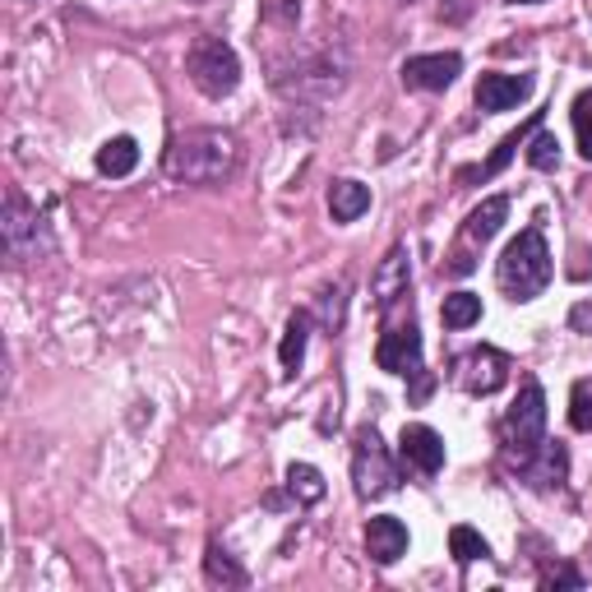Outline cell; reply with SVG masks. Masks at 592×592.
<instances>
[{"label": "cell", "instance_id": "6da1fadb", "mask_svg": "<svg viewBox=\"0 0 592 592\" xmlns=\"http://www.w3.org/2000/svg\"><path fill=\"white\" fill-rule=\"evenodd\" d=\"M236 134L227 130H186L167 153V171L186 186H223L236 171Z\"/></svg>", "mask_w": 592, "mask_h": 592}, {"label": "cell", "instance_id": "7a4b0ae2", "mask_svg": "<svg viewBox=\"0 0 592 592\" xmlns=\"http://www.w3.org/2000/svg\"><path fill=\"white\" fill-rule=\"evenodd\" d=\"M550 273H556V264H550L546 236H542V227H528L505 246L500 264H496V283L509 301H532V296L546 292Z\"/></svg>", "mask_w": 592, "mask_h": 592}, {"label": "cell", "instance_id": "3957f363", "mask_svg": "<svg viewBox=\"0 0 592 592\" xmlns=\"http://www.w3.org/2000/svg\"><path fill=\"white\" fill-rule=\"evenodd\" d=\"M500 436H505V449L514 453L523 467L542 453V445H546V393H542L537 380H523L514 407H509L505 422H500Z\"/></svg>", "mask_w": 592, "mask_h": 592}, {"label": "cell", "instance_id": "277c9868", "mask_svg": "<svg viewBox=\"0 0 592 592\" xmlns=\"http://www.w3.org/2000/svg\"><path fill=\"white\" fill-rule=\"evenodd\" d=\"M186 74L204 97H227V93H236V84H241V61H236L232 43L204 33V37H194V47L186 56Z\"/></svg>", "mask_w": 592, "mask_h": 592}, {"label": "cell", "instance_id": "5b68a950", "mask_svg": "<svg viewBox=\"0 0 592 592\" xmlns=\"http://www.w3.org/2000/svg\"><path fill=\"white\" fill-rule=\"evenodd\" d=\"M352 482H357V496L380 500L399 486V467H393L384 440L375 436L370 426L357 430V449H352Z\"/></svg>", "mask_w": 592, "mask_h": 592}, {"label": "cell", "instance_id": "8992f818", "mask_svg": "<svg viewBox=\"0 0 592 592\" xmlns=\"http://www.w3.org/2000/svg\"><path fill=\"white\" fill-rule=\"evenodd\" d=\"M375 362H380V370L389 375H422V333L417 324H412V315H407V324H384L380 333V347H375Z\"/></svg>", "mask_w": 592, "mask_h": 592}, {"label": "cell", "instance_id": "52a82bcc", "mask_svg": "<svg viewBox=\"0 0 592 592\" xmlns=\"http://www.w3.org/2000/svg\"><path fill=\"white\" fill-rule=\"evenodd\" d=\"M453 380H459L467 393L486 399V393H496L509 380V357L500 347H472L467 357L453 362Z\"/></svg>", "mask_w": 592, "mask_h": 592}, {"label": "cell", "instance_id": "ba28073f", "mask_svg": "<svg viewBox=\"0 0 592 592\" xmlns=\"http://www.w3.org/2000/svg\"><path fill=\"white\" fill-rule=\"evenodd\" d=\"M0 232H5V250L14 260H33L37 246H43V218H37V209L19 190L5 194V223H0Z\"/></svg>", "mask_w": 592, "mask_h": 592}, {"label": "cell", "instance_id": "9c48e42d", "mask_svg": "<svg viewBox=\"0 0 592 592\" xmlns=\"http://www.w3.org/2000/svg\"><path fill=\"white\" fill-rule=\"evenodd\" d=\"M459 74H463L459 51H436V56H412V61H403V84L417 93H445Z\"/></svg>", "mask_w": 592, "mask_h": 592}, {"label": "cell", "instance_id": "30bf717a", "mask_svg": "<svg viewBox=\"0 0 592 592\" xmlns=\"http://www.w3.org/2000/svg\"><path fill=\"white\" fill-rule=\"evenodd\" d=\"M472 97H477L482 111H509L532 97V79L528 74H482Z\"/></svg>", "mask_w": 592, "mask_h": 592}, {"label": "cell", "instance_id": "8fae6325", "mask_svg": "<svg viewBox=\"0 0 592 592\" xmlns=\"http://www.w3.org/2000/svg\"><path fill=\"white\" fill-rule=\"evenodd\" d=\"M399 453H403V463L426 472V477H436L445 467V440H440V430H430V426H403Z\"/></svg>", "mask_w": 592, "mask_h": 592}, {"label": "cell", "instance_id": "7c38bea8", "mask_svg": "<svg viewBox=\"0 0 592 592\" xmlns=\"http://www.w3.org/2000/svg\"><path fill=\"white\" fill-rule=\"evenodd\" d=\"M366 556L375 565H393L399 556H407V528L393 519V514H380L366 523Z\"/></svg>", "mask_w": 592, "mask_h": 592}, {"label": "cell", "instance_id": "4fadbf2b", "mask_svg": "<svg viewBox=\"0 0 592 592\" xmlns=\"http://www.w3.org/2000/svg\"><path fill=\"white\" fill-rule=\"evenodd\" d=\"M407 283H412V269H407V250L403 246H393L389 254H384V264H380V273H375V301H380V310L389 315L393 306L407 296Z\"/></svg>", "mask_w": 592, "mask_h": 592}, {"label": "cell", "instance_id": "5bb4252c", "mask_svg": "<svg viewBox=\"0 0 592 592\" xmlns=\"http://www.w3.org/2000/svg\"><path fill=\"white\" fill-rule=\"evenodd\" d=\"M366 209H370V190L362 181H333V190H329L333 223H357Z\"/></svg>", "mask_w": 592, "mask_h": 592}, {"label": "cell", "instance_id": "9a60e30c", "mask_svg": "<svg viewBox=\"0 0 592 592\" xmlns=\"http://www.w3.org/2000/svg\"><path fill=\"white\" fill-rule=\"evenodd\" d=\"M134 167H140V144L130 134H116V140L97 149V171L103 176H130Z\"/></svg>", "mask_w": 592, "mask_h": 592}, {"label": "cell", "instance_id": "2e32d148", "mask_svg": "<svg viewBox=\"0 0 592 592\" xmlns=\"http://www.w3.org/2000/svg\"><path fill=\"white\" fill-rule=\"evenodd\" d=\"M505 218H509V200H505V194H496V200H482L477 209H472V218H467V241L486 246L490 236L505 227Z\"/></svg>", "mask_w": 592, "mask_h": 592}, {"label": "cell", "instance_id": "e0dca14e", "mask_svg": "<svg viewBox=\"0 0 592 592\" xmlns=\"http://www.w3.org/2000/svg\"><path fill=\"white\" fill-rule=\"evenodd\" d=\"M306 339H310V315H301V310H296L292 320H287L283 347H279V362H283V370H287V375H296V370H301V362H306Z\"/></svg>", "mask_w": 592, "mask_h": 592}, {"label": "cell", "instance_id": "ac0fdd59", "mask_svg": "<svg viewBox=\"0 0 592 592\" xmlns=\"http://www.w3.org/2000/svg\"><path fill=\"white\" fill-rule=\"evenodd\" d=\"M440 320H445V329H472V324L482 320V296H477V292H453V296H445Z\"/></svg>", "mask_w": 592, "mask_h": 592}, {"label": "cell", "instance_id": "d6986e66", "mask_svg": "<svg viewBox=\"0 0 592 592\" xmlns=\"http://www.w3.org/2000/svg\"><path fill=\"white\" fill-rule=\"evenodd\" d=\"M287 490L301 505H320L324 500V472L310 467V463H292L287 467Z\"/></svg>", "mask_w": 592, "mask_h": 592}, {"label": "cell", "instance_id": "ffe728a7", "mask_svg": "<svg viewBox=\"0 0 592 592\" xmlns=\"http://www.w3.org/2000/svg\"><path fill=\"white\" fill-rule=\"evenodd\" d=\"M204 575H209V583H223V588H246V569L236 565L227 550L213 542L209 546V556H204Z\"/></svg>", "mask_w": 592, "mask_h": 592}, {"label": "cell", "instance_id": "44dd1931", "mask_svg": "<svg viewBox=\"0 0 592 592\" xmlns=\"http://www.w3.org/2000/svg\"><path fill=\"white\" fill-rule=\"evenodd\" d=\"M565 472H569V453H565V445L556 440V445H542V463L528 467V477L537 482V486H560Z\"/></svg>", "mask_w": 592, "mask_h": 592}, {"label": "cell", "instance_id": "7402d4cb", "mask_svg": "<svg viewBox=\"0 0 592 592\" xmlns=\"http://www.w3.org/2000/svg\"><path fill=\"white\" fill-rule=\"evenodd\" d=\"M449 550H453V560H459V565H472V560H486L490 556V546H486L482 532H472L463 523L449 532Z\"/></svg>", "mask_w": 592, "mask_h": 592}, {"label": "cell", "instance_id": "603a6c76", "mask_svg": "<svg viewBox=\"0 0 592 592\" xmlns=\"http://www.w3.org/2000/svg\"><path fill=\"white\" fill-rule=\"evenodd\" d=\"M528 163L537 167V171H556V163H560V140L550 130H537L528 140Z\"/></svg>", "mask_w": 592, "mask_h": 592}, {"label": "cell", "instance_id": "cb8c5ba5", "mask_svg": "<svg viewBox=\"0 0 592 592\" xmlns=\"http://www.w3.org/2000/svg\"><path fill=\"white\" fill-rule=\"evenodd\" d=\"M575 134H579V153H583V163H592V88H583L575 97Z\"/></svg>", "mask_w": 592, "mask_h": 592}, {"label": "cell", "instance_id": "d4e9b609", "mask_svg": "<svg viewBox=\"0 0 592 592\" xmlns=\"http://www.w3.org/2000/svg\"><path fill=\"white\" fill-rule=\"evenodd\" d=\"M569 426L592 430V384H575V399H569Z\"/></svg>", "mask_w": 592, "mask_h": 592}, {"label": "cell", "instance_id": "484cf974", "mask_svg": "<svg viewBox=\"0 0 592 592\" xmlns=\"http://www.w3.org/2000/svg\"><path fill=\"white\" fill-rule=\"evenodd\" d=\"M523 140H528V134H523V130H519V134H509V140H505V144H500L496 153H490V157H486V167H482L477 176H496V171H505V167H509V157H514V153L523 149Z\"/></svg>", "mask_w": 592, "mask_h": 592}, {"label": "cell", "instance_id": "4316f807", "mask_svg": "<svg viewBox=\"0 0 592 592\" xmlns=\"http://www.w3.org/2000/svg\"><path fill=\"white\" fill-rule=\"evenodd\" d=\"M343 292H347V283L324 287V324H333V329H339V320H343Z\"/></svg>", "mask_w": 592, "mask_h": 592}, {"label": "cell", "instance_id": "83f0119b", "mask_svg": "<svg viewBox=\"0 0 592 592\" xmlns=\"http://www.w3.org/2000/svg\"><path fill=\"white\" fill-rule=\"evenodd\" d=\"M542 583L546 588H583V575H579V569H546Z\"/></svg>", "mask_w": 592, "mask_h": 592}, {"label": "cell", "instance_id": "f1b7e54d", "mask_svg": "<svg viewBox=\"0 0 592 592\" xmlns=\"http://www.w3.org/2000/svg\"><path fill=\"white\" fill-rule=\"evenodd\" d=\"M569 329H575V333H592V301H579L575 310H569Z\"/></svg>", "mask_w": 592, "mask_h": 592}, {"label": "cell", "instance_id": "f546056e", "mask_svg": "<svg viewBox=\"0 0 592 592\" xmlns=\"http://www.w3.org/2000/svg\"><path fill=\"white\" fill-rule=\"evenodd\" d=\"M509 5H542V0H509Z\"/></svg>", "mask_w": 592, "mask_h": 592}]
</instances>
